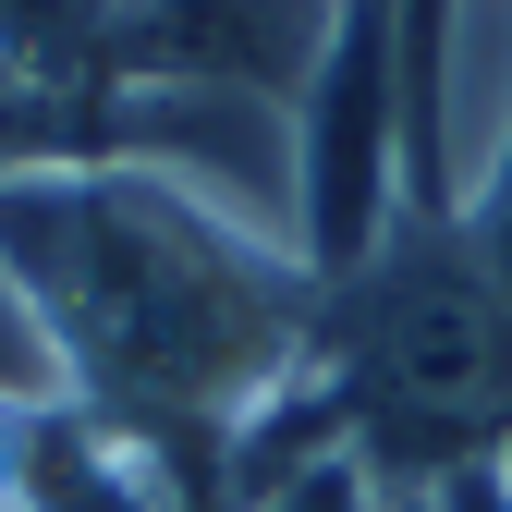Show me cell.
Listing matches in <instances>:
<instances>
[{"mask_svg":"<svg viewBox=\"0 0 512 512\" xmlns=\"http://www.w3.org/2000/svg\"><path fill=\"white\" fill-rule=\"evenodd\" d=\"M0 269L37 305L61 403L159 439L232 512V439L317 366V269L232 232L159 171L25 159L0 171Z\"/></svg>","mask_w":512,"mask_h":512,"instance_id":"obj_1","label":"cell"},{"mask_svg":"<svg viewBox=\"0 0 512 512\" xmlns=\"http://www.w3.org/2000/svg\"><path fill=\"white\" fill-rule=\"evenodd\" d=\"M317 391L342 415V452L427 500L439 476L500 464L512 439V281L464 208H403L366 244V269L317 293Z\"/></svg>","mask_w":512,"mask_h":512,"instance_id":"obj_2","label":"cell"},{"mask_svg":"<svg viewBox=\"0 0 512 512\" xmlns=\"http://www.w3.org/2000/svg\"><path fill=\"white\" fill-rule=\"evenodd\" d=\"M293 183H305V269L330 293L403 220V0H342V37L293 98Z\"/></svg>","mask_w":512,"mask_h":512,"instance_id":"obj_3","label":"cell"},{"mask_svg":"<svg viewBox=\"0 0 512 512\" xmlns=\"http://www.w3.org/2000/svg\"><path fill=\"white\" fill-rule=\"evenodd\" d=\"M342 37V0H135L110 86H220V98H305Z\"/></svg>","mask_w":512,"mask_h":512,"instance_id":"obj_4","label":"cell"},{"mask_svg":"<svg viewBox=\"0 0 512 512\" xmlns=\"http://www.w3.org/2000/svg\"><path fill=\"white\" fill-rule=\"evenodd\" d=\"M135 0H0V98L25 110H98L110 49Z\"/></svg>","mask_w":512,"mask_h":512,"instance_id":"obj_5","label":"cell"},{"mask_svg":"<svg viewBox=\"0 0 512 512\" xmlns=\"http://www.w3.org/2000/svg\"><path fill=\"white\" fill-rule=\"evenodd\" d=\"M244 512H391V488H378L354 452H317V464H293L281 488H256Z\"/></svg>","mask_w":512,"mask_h":512,"instance_id":"obj_6","label":"cell"},{"mask_svg":"<svg viewBox=\"0 0 512 512\" xmlns=\"http://www.w3.org/2000/svg\"><path fill=\"white\" fill-rule=\"evenodd\" d=\"M0 403H61V366H49V330H37V305L13 293V269H0Z\"/></svg>","mask_w":512,"mask_h":512,"instance_id":"obj_7","label":"cell"},{"mask_svg":"<svg viewBox=\"0 0 512 512\" xmlns=\"http://www.w3.org/2000/svg\"><path fill=\"white\" fill-rule=\"evenodd\" d=\"M464 220H476V244L500 256V281H512V110H500V147H488V183H476Z\"/></svg>","mask_w":512,"mask_h":512,"instance_id":"obj_8","label":"cell"},{"mask_svg":"<svg viewBox=\"0 0 512 512\" xmlns=\"http://www.w3.org/2000/svg\"><path fill=\"white\" fill-rule=\"evenodd\" d=\"M25 500V403H0V512Z\"/></svg>","mask_w":512,"mask_h":512,"instance_id":"obj_9","label":"cell"},{"mask_svg":"<svg viewBox=\"0 0 512 512\" xmlns=\"http://www.w3.org/2000/svg\"><path fill=\"white\" fill-rule=\"evenodd\" d=\"M500 476H512V439H500Z\"/></svg>","mask_w":512,"mask_h":512,"instance_id":"obj_10","label":"cell"}]
</instances>
